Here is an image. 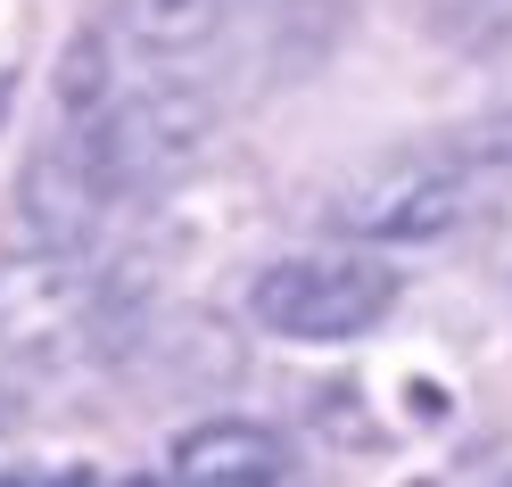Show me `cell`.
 Segmentation results:
<instances>
[{
    "mask_svg": "<svg viewBox=\"0 0 512 487\" xmlns=\"http://www.w3.org/2000/svg\"><path fill=\"white\" fill-rule=\"evenodd\" d=\"M0 487H50V471H25L17 463V471H0Z\"/></svg>",
    "mask_w": 512,
    "mask_h": 487,
    "instance_id": "cell-14",
    "label": "cell"
},
{
    "mask_svg": "<svg viewBox=\"0 0 512 487\" xmlns=\"http://www.w3.org/2000/svg\"><path fill=\"white\" fill-rule=\"evenodd\" d=\"M166 471H174V487H314L298 446L281 438L273 421H256V413L190 421L174 438V454H166Z\"/></svg>",
    "mask_w": 512,
    "mask_h": 487,
    "instance_id": "cell-6",
    "label": "cell"
},
{
    "mask_svg": "<svg viewBox=\"0 0 512 487\" xmlns=\"http://www.w3.org/2000/svg\"><path fill=\"white\" fill-rule=\"evenodd\" d=\"M9 108H17V67H0V124H9Z\"/></svg>",
    "mask_w": 512,
    "mask_h": 487,
    "instance_id": "cell-15",
    "label": "cell"
},
{
    "mask_svg": "<svg viewBox=\"0 0 512 487\" xmlns=\"http://www.w3.org/2000/svg\"><path fill=\"white\" fill-rule=\"evenodd\" d=\"M463 157H479V166H496V174H512V100L504 108H488L463 133Z\"/></svg>",
    "mask_w": 512,
    "mask_h": 487,
    "instance_id": "cell-10",
    "label": "cell"
},
{
    "mask_svg": "<svg viewBox=\"0 0 512 487\" xmlns=\"http://www.w3.org/2000/svg\"><path fill=\"white\" fill-rule=\"evenodd\" d=\"M17 421H25V397H17V380H9V372H0V438H9V430H17Z\"/></svg>",
    "mask_w": 512,
    "mask_h": 487,
    "instance_id": "cell-12",
    "label": "cell"
},
{
    "mask_svg": "<svg viewBox=\"0 0 512 487\" xmlns=\"http://www.w3.org/2000/svg\"><path fill=\"white\" fill-rule=\"evenodd\" d=\"M108 207H116V190H108V174H100L91 133H50V141L17 166V190H9V248L83 256V240L100 232Z\"/></svg>",
    "mask_w": 512,
    "mask_h": 487,
    "instance_id": "cell-5",
    "label": "cell"
},
{
    "mask_svg": "<svg viewBox=\"0 0 512 487\" xmlns=\"http://www.w3.org/2000/svg\"><path fill=\"white\" fill-rule=\"evenodd\" d=\"M133 364H141V380L166 388V397L215 405V397H232V388H240L248 347H240V331H232L215 306H166V314L141 331Z\"/></svg>",
    "mask_w": 512,
    "mask_h": 487,
    "instance_id": "cell-7",
    "label": "cell"
},
{
    "mask_svg": "<svg viewBox=\"0 0 512 487\" xmlns=\"http://www.w3.org/2000/svg\"><path fill=\"white\" fill-rule=\"evenodd\" d=\"M389 306H397V265L389 256H364V248H298V256H273L248 281L256 331L306 339V347L364 339V331L389 322Z\"/></svg>",
    "mask_w": 512,
    "mask_h": 487,
    "instance_id": "cell-2",
    "label": "cell"
},
{
    "mask_svg": "<svg viewBox=\"0 0 512 487\" xmlns=\"http://www.w3.org/2000/svg\"><path fill=\"white\" fill-rule=\"evenodd\" d=\"M50 91H58V108H67V116H83V124H100V116H108V34H100V25L67 34Z\"/></svg>",
    "mask_w": 512,
    "mask_h": 487,
    "instance_id": "cell-9",
    "label": "cell"
},
{
    "mask_svg": "<svg viewBox=\"0 0 512 487\" xmlns=\"http://www.w3.org/2000/svg\"><path fill=\"white\" fill-rule=\"evenodd\" d=\"M91 149H100V174L116 199H141V190H174L182 174L207 166L215 149V100L207 91H182V83H157L141 100L108 108L100 124H83Z\"/></svg>",
    "mask_w": 512,
    "mask_h": 487,
    "instance_id": "cell-3",
    "label": "cell"
},
{
    "mask_svg": "<svg viewBox=\"0 0 512 487\" xmlns=\"http://www.w3.org/2000/svg\"><path fill=\"white\" fill-rule=\"evenodd\" d=\"M471 223V166L446 149H389L364 157L323 190V232L339 248H430Z\"/></svg>",
    "mask_w": 512,
    "mask_h": 487,
    "instance_id": "cell-1",
    "label": "cell"
},
{
    "mask_svg": "<svg viewBox=\"0 0 512 487\" xmlns=\"http://www.w3.org/2000/svg\"><path fill=\"white\" fill-rule=\"evenodd\" d=\"M116 487H157V479H149V471H141V479H116Z\"/></svg>",
    "mask_w": 512,
    "mask_h": 487,
    "instance_id": "cell-16",
    "label": "cell"
},
{
    "mask_svg": "<svg viewBox=\"0 0 512 487\" xmlns=\"http://www.w3.org/2000/svg\"><path fill=\"white\" fill-rule=\"evenodd\" d=\"M223 17H232V0H108V25L141 58H190L223 34Z\"/></svg>",
    "mask_w": 512,
    "mask_h": 487,
    "instance_id": "cell-8",
    "label": "cell"
},
{
    "mask_svg": "<svg viewBox=\"0 0 512 487\" xmlns=\"http://www.w3.org/2000/svg\"><path fill=\"white\" fill-rule=\"evenodd\" d=\"M504 487H512V479H504Z\"/></svg>",
    "mask_w": 512,
    "mask_h": 487,
    "instance_id": "cell-17",
    "label": "cell"
},
{
    "mask_svg": "<svg viewBox=\"0 0 512 487\" xmlns=\"http://www.w3.org/2000/svg\"><path fill=\"white\" fill-rule=\"evenodd\" d=\"M100 347V273L58 248H0V355L58 364Z\"/></svg>",
    "mask_w": 512,
    "mask_h": 487,
    "instance_id": "cell-4",
    "label": "cell"
},
{
    "mask_svg": "<svg viewBox=\"0 0 512 487\" xmlns=\"http://www.w3.org/2000/svg\"><path fill=\"white\" fill-rule=\"evenodd\" d=\"M446 9H455L463 34H471V25H479V34H488V25H512V0H446Z\"/></svg>",
    "mask_w": 512,
    "mask_h": 487,
    "instance_id": "cell-11",
    "label": "cell"
},
{
    "mask_svg": "<svg viewBox=\"0 0 512 487\" xmlns=\"http://www.w3.org/2000/svg\"><path fill=\"white\" fill-rule=\"evenodd\" d=\"M50 487H108V479L91 471V463H67V471H50Z\"/></svg>",
    "mask_w": 512,
    "mask_h": 487,
    "instance_id": "cell-13",
    "label": "cell"
}]
</instances>
